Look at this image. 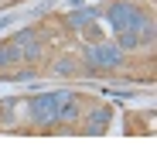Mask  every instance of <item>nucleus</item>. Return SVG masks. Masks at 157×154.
<instances>
[{
	"label": "nucleus",
	"instance_id": "obj_1",
	"mask_svg": "<svg viewBox=\"0 0 157 154\" xmlns=\"http://www.w3.org/2000/svg\"><path fill=\"white\" fill-rule=\"evenodd\" d=\"M144 10L140 7H133V4H113L109 10H106V21L113 24L116 31H137L140 24H144Z\"/></svg>",
	"mask_w": 157,
	"mask_h": 154
},
{
	"label": "nucleus",
	"instance_id": "obj_2",
	"mask_svg": "<svg viewBox=\"0 0 157 154\" xmlns=\"http://www.w3.org/2000/svg\"><path fill=\"white\" fill-rule=\"evenodd\" d=\"M86 62H89V69H120L123 65V51L109 48V45H92Z\"/></svg>",
	"mask_w": 157,
	"mask_h": 154
},
{
	"label": "nucleus",
	"instance_id": "obj_3",
	"mask_svg": "<svg viewBox=\"0 0 157 154\" xmlns=\"http://www.w3.org/2000/svg\"><path fill=\"white\" fill-rule=\"evenodd\" d=\"M55 110H58L55 93H41L31 99V120H38V123H55Z\"/></svg>",
	"mask_w": 157,
	"mask_h": 154
},
{
	"label": "nucleus",
	"instance_id": "obj_4",
	"mask_svg": "<svg viewBox=\"0 0 157 154\" xmlns=\"http://www.w3.org/2000/svg\"><path fill=\"white\" fill-rule=\"evenodd\" d=\"M14 45L21 48V58H24V62H38V58H41V41H38V34H34V31H28V28L17 31Z\"/></svg>",
	"mask_w": 157,
	"mask_h": 154
},
{
	"label": "nucleus",
	"instance_id": "obj_5",
	"mask_svg": "<svg viewBox=\"0 0 157 154\" xmlns=\"http://www.w3.org/2000/svg\"><path fill=\"white\" fill-rule=\"evenodd\" d=\"M78 116H82V110H78L75 96L65 99V103H58V110H55V120H62V123H72V120H78Z\"/></svg>",
	"mask_w": 157,
	"mask_h": 154
},
{
	"label": "nucleus",
	"instance_id": "obj_6",
	"mask_svg": "<svg viewBox=\"0 0 157 154\" xmlns=\"http://www.w3.org/2000/svg\"><path fill=\"white\" fill-rule=\"evenodd\" d=\"M106 120H109V110H96L92 116H89V123H86V134H106Z\"/></svg>",
	"mask_w": 157,
	"mask_h": 154
},
{
	"label": "nucleus",
	"instance_id": "obj_7",
	"mask_svg": "<svg viewBox=\"0 0 157 154\" xmlns=\"http://www.w3.org/2000/svg\"><path fill=\"white\" fill-rule=\"evenodd\" d=\"M137 45H140L137 31H116V48L120 51H130V48H137Z\"/></svg>",
	"mask_w": 157,
	"mask_h": 154
},
{
	"label": "nucleus",
	"instance_id": "obj_8",
	"mask_svg": "<svg viewBox=\"0 0 157 154\" xmlns=\"http://www.w3.org/2000/svg\"><path fill=\"white\" fill-rule=\"evenodd\" d=\"M92 17H96V10H78V14L68 17V24H72V28H82V24H89Z\"/></svg>",
	"mask_w": 157,
	"mask_h": 154
},
{
	"label": "nucleus",
	"instance_id": "obj_9",
	"mask_svg": "<svg viewBox=\"0 0 157 154\" xmlns=\"http://www.w3.org/2000/svg\"><path fill=\"white\" fill-rule=\"evenodd\" d=\"M55 72H58V75H72V72H75V62H72V58H58V62H55Z\"/></svg>",
	"mask_w": 157,
	"mask_h": 154
}]
</instances>
